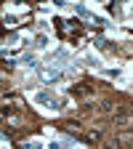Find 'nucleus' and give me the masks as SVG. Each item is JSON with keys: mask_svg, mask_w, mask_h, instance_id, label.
I'll list each match as a JSON object with an SVG mask.
<instances>
[{"mask_svg": "<svg viewBox=\"0 0 133 149\" xmlns=\"http://www.w3.org/2000/svg\"><path fill=\"white\" fill-rule=\"evenodd\" d=\"M19 40H22V35H16V32H13V35H8V40H6V43H8V45H16Z\"/></svg>", "mask_w": 133, "mask_h": 149, "instance_id": "6", "label": "nucleus"}, {"mask_svg": "<svg viewBox=\"0 0 133 149\" xmlns=\"http://www.w3.org/2000/svg\"><path fill=\"white\" fill-rule=\"evenodd\" d=\"M35 48H48V35H35Z\"/></svg>", "mask_w": 133, "mask_h": 149, "instance_id": "4", "label": "nucleus"}, {"mask_svg": "<svg viewBox=\"0 0 133 149\" xmlns=\"http://www.w3.org/2000/svg\"><path fill=\"white\" fill-rule=\"evenodd\" d=\"M83 61L91 64V67H99V64H101V59H99L96 53H85V56H83Z\"/></svg>", "mask_w": 133, "mask_h": 149, "instance_id": "3", "label": "nucleus"}, {"mask_svg": "<svg viewBox=\"0 0 133 149\" xmlns=\"http://www.w3.org/2000/svg\"><path fill=\"white\" fill-rule=\"evenodd\" d=\"M40 80L43 83H53V80H59L61 77V67H56V64H45V67H40Z\"/></svg>", "mask_w": 133, "mask_h": 149, "instance_id": "1", "label": "nucleus"}, {"mask_svg": "<svg viewBox=\"0 0 133 149\" xmlns=\"http://www.w3.org/2000/svg\"><path fill=\"white\" fill-rule=\"evenodd\" d=\"M125 11H128V16H130V22H133V6H128Z\"/></svg>", "mask_w": 133, "mask_h": 149, "instance_id": "7", "label": "nucleus"}, {"mask_svg": "<svg viewBox=\"0 0 133 149\" xmlns=\"http://www.w3.org/2000/svg\"><path fill=\"white\" fill-rule=\"evenodd\" d=\"M22 149H43V141L40 139H29V141L22 144Z\"/></svg>", "mask_w": 133, "mask_h": 149, "instance_id": "2", "label": "nucleus"}, {"mask_svg": "<svg viewBox=\"0 0 133 149\" xmlns=\"http://www.w3.org/2000/svg\"><path fill=\"white\" fill-rule=\"evenodd\" d=\"M22 64H24V67H37V64H35V53H24V56H22Z\"/></svg>", "mask_w": 133, "mask_h": 149, "instance_id": "5", "label": "nucleus"}]
</instances>
